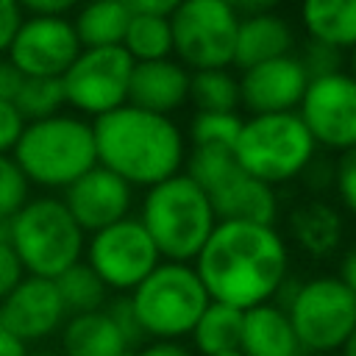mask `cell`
Returning a JSON list of instances; mask_svg holds the SVG:
<instances>
[{"mask_svg": "<svg viewBox=\"0 0 356 356\" xmlns=\"http://www.w3.org/2000/svg\"><path fill=\"white\" fill-rule=\"evenodd\" d=\"M209 300L248 312L270 303L289 275V248L275 225L217 222L195 259Z\"/></svg>", "mask_w": 356, "mask_h": 356, "instance_id": "obj_1", "label": "cell"}, {"mask_svg": "<svg viewBox=\"0 0 356 356\" xmlns=\"http://www.w3.org/2000/svg\"><path fill=\"white\" fill-rule=\"evenodd\" d=\"M97 164L120 175L128 186H156L181 172L186 159V136L172 117L136 106H120L95 117Z\"/></svg>", "mask_w": 356, "mask_h": 356, "instance_id": "obj_2", "label": "cell"}, {"mask_svg": "<svg viewBox=\"0 0 356 356\" xmlns=\"http://www.w3.org/2000/svg\"><path fill=\"white\" fill-rule=\"evenodd\" d=\"M139 222L164 261L189 264L214 231L217 217L209 195L186 172H175L145 192Z\"/></svg>", "mask_w": 356, "mask_h": 356, "instance_id": "obj_3", "label": "cell"}, {"mask_svg": "<svg viewBox=\"0 0 356 356\" xmlns=\"http://www.w3.org/2000/svg\"><path fill=\"white\" fill-rule=\"evenodd\" d=\"M11 156L31 184L67 189L97 164L92 122L72 114L25 122Z\"/></svg>", "mask_w": 356, "mask_h": 356, "instance_id": "obj_4", "label": "cell"}, {"mask_svg": "<svg viewBox=\"0 0 356 356\" xmlns=\"http://www.w3.org/2000/svg\"><path fill=\"white\" fill-rule=\"evenodd\" d=\"M8 245L28 275L53 281L81 261L86 234L61 197H33L11 217Z\"/></svg>", "mask_w": 356, "mask_h": 356, "instance_id": "obj_5", "label": "cell"}, {"mask_svg": "<svg viewBox=\"0 0 356 356\" xmlns=\"http://www.w3.org/2000/svg\"><path fill=\"white\" fill-rule=\"evenodd\" d=\"M317 145L300 122L298 111L245 117L234 145L236 164L267 186H281L303 175L317 156Z\"/></svg>", "mask_w": 356, "mask_h": 356, "instance_id": "obj_6", "label": "cell"}, {"mask_svg": "<svg viewBox=\"0 0 356 356\" xmlns=\"http://www.w3.org/2000/svg\"><path fill=\"white\" fill-rule=\"evenodd\" d=\"M145 339H175L192 334L206 312L209 292L192 264L159 261L153 273L128 295Z\"/></svg>", "mask_w": 356, "mask_h": 356, "instance_id": "obj_7", "label": "cell"}, {"mask_svg": "<svg viewBox=\"0 0 356 356\" xmlns=\"http://www.w3.org/2000/svg\"><path fill=\"white\" fill-rule=\"evenodd\" d=\"M300 350L334 356L356 328V295L337 275L298 281L284 306Z\"/></svg>", "mask_w": 356, "mask_h": 356, "instance_id": "obj_8", "label": "cell"}, {"mask_svg": "<svg viewBox=\"0 0 356 356\" xmlns=\"http://www.w3.org/2000/svg\"><path fill=\"white\" fill-rule=\"evenodd\" d=\"M239 14L228 0H184L172 17V53L189 72L228 70L234 64Z\"/></svg>", "mask_w": 356, "mask_h": 356, "instance_id": "obj_9", "label": "cell"}, {"mask_svg": "<svg viewBox=\"0 0 356 356\" xmlns=\"http://www.w3.org/2000/svg\"><path fill=\"white\" fill-rule=\"evenodd\" d=\"M134 58L117 47H83L61 75L64 103L81 114L100 117L128 103Z\"/></svg>", "mask_w": 356, "mask_h": 356, "instance_id": "obj_10", "label": "cell"}, {"mask_svg": "<svg viewBox=\"0 0 356 356\" xmlns=\"http://www.w3.org/2000/svg\"><path fill=\"white\" fill-rule=\"evenodd\" d=\"M83 253L86 264L108 292H134L161 261L139 217H125L103 231H95Z\"/></svg>", "mask_w": 356, "mask_h": 356, "instance_id": "obj_11", "label": "cell"}, {"mask_svg": "<svg viewBox=\"0 0 356 356\" xmlns=\"http://www.w3.org/2000/svg\"><path fill=\"white\" fill-rule=\"evenodd\" d=\"M298 117L317 150L345 153L356 147V81L345 70L309 81Z\"/></svg>", "mask_w": 356, "mask_h": 356, "instance_id": "obj_12", "label": "cell"}, {"mask_svg": "<svg viewBox=\"0 0 356 356\" xmlns=\"http://www.w3.org/2000/svg\"><path fill=\"white\" fill-rule=\"evenodd\" d=\"M81 50L72 19L28 17L8 47V61L25 78H61Z\"/></svg>", "mask_w": 356, "mask_h": 356, "instance_id": "obj_13", "label": "cell"}, {"mask_svg": "<svg viewBox=\"0 0 356 356\" xmlns=\"http://www.w3.org/2000/svg\"><path fill=\"white\" fill-rule=\"evenodd\" d=\"M306 86L309 75L295 53L261 61L239 72V108H245L248 117L298 111Z\"/></svg>", "mask_w": 356, "mask_h": 356, "instance_id": "obj_14", "label": "cell"}, {"mask_svg": "<svg viewBox=\"0 0 356 356\" xmlns=\"http://www.w3.org/2000/svg\"><path fill=\"white\" fill-rule=\"evenodd\" d=\"M64 320H67V309L61 303L56 281L50 278L25 275L0 300V325L25 345L58 334Z\"/></svg>", "mask_w": 356, "mask_h": 356, "instance_id": "obj_15", "label": "cell"}, {"mask_svg": "<svg viewBox=\"0 0 356 356\" xmlns=\"http://www.w3.org/2000/svg\"><path fill=\"white\" fill-rule=\"evenodd\" d=\"M61 203L67 206V211L83 234H95L131 217L134 186H128L111 170L95 164L64 189Z\"/></svg>", "mask_w": 356, "mask_h": 356, "instance_id": "obj_16", "label": "cell"}, {"mask_svg": "<svg viewBox=\"0 0 356 356\" xmlns=\"http://www.w3.org/2000/svg\"><path fill=\"white\" fill-rule=\"evenodd\" d=\"M209 203L214 209L217 222H256L275 225L281 217L278 192L256 178H250L242 167L228 175L217 189L209 192Z\"/></svg>", "mask_w": 356, "mask_h": 356, "instance_id": "obj_17", "label": "cell"}, {"mask_svg": "<svg viewBox=\"0 0 356 356\" xmlns=\"http://www.w3.org/2000/svg\"><path fill=\"white\" fill-rule=\"evenodd\" d=\"M189 100V70L175 58L134 64L128 83V106L172 117Z\"/></svg>", "mask_w": 356, "mask_h": 356, "instance_id": "obj_18", "label": "cell"}, {"mask_svg": "<svg viewBox=\"0 0 356 356\" xmlns=\"http://www.w3.org/2000/svg\"><path fill=\"white\" fill-rule=\"evenodd\" d=\"M286 236L289 242L312 256V259H328L339 250L345 236V220L334 203L325 197H303L286 211ZM284 236V239H286Z\"/></svg>", "mask_w": 356, "mask_h": 356, "instance_id": "obj_19", "label": "cell"}, {"mask_svg": "<svg viewBox=\"0 0 356 356\" xmlns=\"http://www.w3.org/2000/svg\"><path fill=\"white\" fill-rule=\"evenodd\" d=\"M298 36L286 17L270 11V14H253L239 19L236 31V47H234V64L239 72L248 67H256L261 61H273L281 56L295 53Z\"/></svg>", "mask_w": 356, "mask_h": 356, "instance_id": "obj_20", "label": "cell"}, {"mask_svg": "<svg viewBox=\"0 0 356 356\" xmlns=\"http://www.w3.org/2000/svg\"><path fill=\"white\" fill-rule=\"evenodd\" d=\"M242 356H300L298 337L286 312L278 303H261L242 314V337H239Z\"/></svg>", "mask_w": 356, "mask_h": 356, "instance_id": "obj_21", "label": "cell"}, {"mask_svg": "<svg viewBox=\"0 0 356 356\" xmlns=\"http://www.w3.org/2000/svg\"><path fill=\"white\" fill-rule=\"evenodd\" d=\"M58 339H61L58 356H131L134 353L106 309L67 317L58 331Z\"/></svg>", "mask_w": 356, "mask_h": 356, "instance_id": "obj_22", "label": "cell"}, {"mask_svg": "<svg viewBox=\"0 0 356 356\" xmlns=\"http://www.w3.org/2000/svg\"><path fill=\"white\" fill-rule=\"evenodd\" d=\"M306 39L348 53L356 47V0H300Z\"/></svg>", "mask_w": 356, "mask_h": 356, "instance_id": "obj_23", "label": "cell"}, {"mask_svg": "<svg viewBox=\"0 0 356 356\" xmlns=\"http://www.w3.org/2000/svg\"><path fill=\"white\" fill-rule=\"evenodd\" d=\"M131 8L125 0H86L72 19L81 47H117L122 44Z\"/></svg>", "mask_w": 356, "mask_h": 356, "instance_id": "obj_24", "label": "cell"}, {"mask_svg": "<svg viewBox=\"0 0 356 356\" xmlns=\"http://www.w3.org/2000/svg\"><path fill=\"white\" fill-rule=\"evenodd\" d=\"M242 314L234 306L225 303H209L200 320L192 328V345L200 356H217L228 350H239V337H242Z\"/></svg>", "mask_w": 356, "mask_h": 356, "instance_id": "obj_25", "label": "cell"}, {"mask_svg": "<svg viewBox=\"0 0 356 356\" xmlns=\"http://www.w3.org/2000/svg\"><path fill=\"white\" fill-rule=\"evenodd\" d=\"M195 111L234 114L239 111V78L231 70H197L189 72V100Z\"/></svg>", "mask_w": 356, "mask_h": 356, "instance_id": "obj_26", "label": "cell"}, {"mask_svg": "<svg viewBox=\"0 0 356 356\" xmlns=\"http://www.w3.org/2000/svg\"><path fill=\"white\" fill-rule=\"evenodd\" d=\"M134 64L139 61H159L172 58V31L170 17H150V14H131V22L125 28L122 44H120Z\"/></svg>", "mask_w": 356, "mask_h": 356, "instance_id": "obj_27", "label": "cell"}, {"mask_svg": "<svg viewBox=\"0 0 356 356\" xmlns=\"http://www.w3.org/2000/svg\"><path fill=\"white\" fill-rule=\"evenodd\" d=\"M56 281V289L61 295V303L67 309V317L72 314H89V312H100L108 303V289L106 284L95 275V270L86 261L72 264L70 270H64Z\"/></svg>", "mask_w": 356, "mask_h": 356, "instance_id": "obj_28", "label": "cell"}, {"mask_svg": "<svg viewBox=\"0 0 356 356\" xmlns=\"http://www.w3.org/2000/svg\"><path fill=\"white\" fill-rule=\"evenodd\" d=\"M64 89H61V78H25L17 97H14V108L19 111V117L25 122H39L47 117L61 114L64 108Z\"/></svg>", "mask_w": 356, "mask_h": 356, "instance_id": "obj_29", "label": "cell"}, {"mask_svg": "<svg viewBox=\"0 0 356 356\" xmlns=\"http://www.w3.org/2000/svg\"><path fill=\"white\" fill-rule=\"evenodd\" d=\"M239 170L234 150L228 147H189L184 159V172L209 195L217 189L228 175Z\"/></svg>", "mask_w": 356, "mask_h": 356, "instance_id": "obj_30", "label": "cell"}, {"mask_svg": "<svg viewBox=\"0 0 356 356\" xmlns=\"http://www.w3.org/2000/svg\"><path fill=\"white\" fill-rule=\"evenodd\" d=\"M242 114H206V111H195V117L189 120V145L192 147H228L234 150L236 136L242 131Z\"/></svg>", "mask_w": 356, "mask_h": 356, "instance_id": "obj_31", "label": "cell"}, {"mask_svg": "<svg viewBox=\"0 0 356 356\" xmlns=\"http://www.w3.org/2000/svg\"><path fill=\"white\" fill-rule=\"evenodd\" d=\"M31 200V181L14 161V156H0V220H11Z\"/></svg>", "mask_w": 356, "mask_h": 356, "instance_id": "obj_32", "label": "cell"}, {"mask_svg": "<svg viewBox=\"0 0 356 356\" xmlns=\"http://www.w3.org/2000/svg\"><path fill=\"white\" fill-rule=\"evenodd\" d=\"M295 56L300 58L309 81L314 78H325V75H334L339 70H345V53L342 50H334L323 42H314V39H306L300 50H295Z\"/></svg>", "mask_w": 356, "mask_h": 356, "instance_id": "obj_33", "label": "cell"}, {"mask_svg": "<svg viewBox=\"0 0 356 356\" xmlns=\"http://www.w3.org/2000/svg\"><path fill=\"white\" fill-rule=\"evenodd\" d=\"M331 189L337 192L339 206H342L350 217H356V147H350V150H345V153H337Z\"/></svg>", "mask_w": 356, "mask_h": 356, "instance_id": "obj_34", "label": "cell"}, {"mask_svg": "<svg viewBox=\"0 0 356 356\" xmlns=\"http://www.w3.org/2000/svg\"><path fill=\"white\" fill-rule=\"evenodd\" d=\"M106 312L111 314V320L117 323V328L122 331V337H125V342H128V348L131 350H136V348H142L147 339H145V334H142V328H139V323H136V317H134V309H131V300L128 298H114V300H108L106 303ZM134 356V353H131Z\"/></svg>", "mask_w": 356, "mask_h": 356, "instance_id": "obj_35", "label": "cell"}, {"mask_svg": "<svg viewBox=\"0 0 356 356\" xmlns=\"http://www.w3.org/2000/svg\"><path fill=\"white\" fill-rule=\"evenodd\" d=\"M25 128V120L14 108V103L0 100V156H8Z\"/></svg>", "mask_w": 356, "mask_h": 356, "instance_id": "obj_36", "label": "cell"}, {"mask_svg": "<svg viewBox=\"0 0 356 356\" xmlns=\"http://www.w3.org/2000/svg\"><path fill=\"white\" fill-rule=\"evenodd\" d=\"M25 278V270L8 242H0V300Z\"/></svg>", "mask_w": 356, "mask_h": 356, "instance_id": "obj_37", "label": "cell"}, {"mask_svg": "<svg viewBox=\"0 0 356 356\" xmlns=\"http://www.w3.org/2000/svg\"><path fill=\"white\" fill-rule=\"evenodd\" d=\"M22 8L17 0H0V53H8L19 25H22Z\"/></svg>", "mask_w": 356, "mask_h": 356, "instance_id": "obj_38", "label": "cell"}, {"mask_svg": "<svg viewBox=\"0 0 356 356\" xmlns=\"http://www.w3.org/2000/svg\"><path fill=\"white\" fill-rule=\"evenodd\" d=\"M81 0H17V6L31 17H64Z\"/></svg>", "mask_w": 356, "mask_h": 356, "instance_id": "obj_39", "label": "cell"}, {"mask_svg": "<svg viewBox=\"0 0 356 356\" xmlns=\"http://www.w3.org/2000/svg\"><path fill=\"white\" fill-rule=\"evenodd\" d=\"M22 81H25V75H22L8 58H0V100L14 103V97H17L19 86H22Z\"/></svg>", "mask_w": 356, "mask_h": 356, "instance_id": "obj_40", "label": "cell"}, {"mask_svg": "<svg viewBox=\"0 0 356 356\" xmlns=\"http://www.w3.org/2000/svg\"><path fill=\"white\" fill-rule=\"evenodd\" d=\"M184 0H125L131 14H150V17H172V11Z\"/></svg>", "mask_w": 356, "mask_h": 356, "instance_id": "obj_41", "label": "cell"}, {"mask_svg": "<svg viewBox=\"0 0 356 356\" xmlns=\"http://www.w3.org/2000/svg\"><path fill=\"white\" fill-rule=\"evenodd\" d=\"M134 356H195L189 348L178 345L175 339H150L134 350Z\"/></svg>", "mask_w": 356, "mask_h": 356, "instance_id": "obj_42", "label": "cell"}, {"mask_svg": "<svg viewBox=\"0 0 356 356\" xmlns=\"http://www.w3.org/2000/svg\"><path fill=\"white\" fill-rule=\"evenodd\" d=\"M337 278L356 295V245H350L342 256H339V273Z\"/></svg>", "mask_w": 356, "mask_h": 356, "instance_id": "obj_43", "label": "cell"}, {"mask_svg": "<svg viewBox=\"0 0 356 356\" xmlns=\"http://www.w3.org/2000/svg\"><path fill=\"white\" fill-rule=\"evenodd\" d=\"M231 8L239 14V17H253V14H270L275 11V6L281 0H228Z\"/></svg>", "mask_w": 356, "mask_h": 356, "instance_id": "obj_44", "label": "cell"}, {"mask_svg": "<svg viewBox=\"0 0 356 356\" xmlns=\"http://www.w3.org/2000/svg\"><path fill=\"white\" fill-rule=\"evenodd\" d=\"M0 356H28V345L0 325Z\"/></svg>", "mask_w": 356, "mask_h": 356, "instance_id": "obj_45", "label": "cell"}, {"mask_svg": "<svg viewBox=\"0 0 356 356\" xmlns=\"http://www.w3.org/2000/svg\"><path fill=\"white\" fill-rule=\"evenodd\" d=\"M345 72L356 81V47H350V50L345 53Z\"/></svg>", "mask_w": 356, "mask_h": 356, "instance_id": "obj_46", "label": "cell"}, {"mask_svg": "<svg viewBox=\"0 0 356 356\" xmlns=\"http://www.w3.org/2000/svg\"><path fill=\"white\" fill-rule=\"evenodd\" d=\"M339 350H342V356H356V328L350 331V337L345 339V345Z\"/></svg>", "mask_w": 356, "mask_h": 356, "instance_id": "obj_47", "label": "cell"}, {"mask_svg": "<svg viewBox=\"0 0 356 356\" xmlns=\"http://www.w3.org/2000/svg\"><path fill=\"white\" fill-rule=\"evenodd\" d=\"M28 356H58V353H53V350H28Z\"/></svg>", "mask_w": 356, "mask_h": 356, "instance_id": "obj_48", "label": "cell"}, {"mask_svg": "<svg viewBox=\"0 0 356 356\" xmlns=\"http://www.w3.org/2000/svg\"><path fill=\"white\" fill-rule=\"evenodd\" d=\"M217 356H242L239 350H228V353H217Z\"/></svg>", "mask_w": 356, "mask_h": 356, "instance_id": "obj_49", "label": "cell"}, {"mask_svg": "<svg viewBox=\"0 0 356 356\" xmlns=\"http://www.w3.org/2000/svg\"><path fill=\"white\" fill-rule=\"evenodd\" d=\"M334 356H337V353H334Z\"/></svg>", "mask_w": 356, "mask_h": 356, "instance_id": "obj_50", "label": "cell"}]
</instances>
